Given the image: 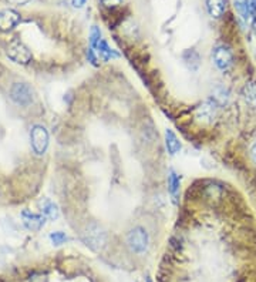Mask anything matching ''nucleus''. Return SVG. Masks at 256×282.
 <instances>
[{
  "label": "nucleus",
  "instance_id": "nucleus-1",
  "mask_svg": "<svg viewBox=\"0 0 256 282\" xmlns=\"http://www.w3.org/2000/svg\"><path fill=\"white\" fill-rule=\"evenodd\" d=\"M127 242L131 248V251L137 252V254H142L147 251L148 244H150V238H148V234L144 228H134L130 231L128 237H127Z\"/></svg>",
  "mask_w": 256,
  "mask_h": 282
},
{
  "label": "nucleus",
  "instance_id": "nucleus-2",
  "mask_svg": "<svg viewBox=\"0 0 256 282\" xmlns=\"http://www.w3.org/2000/svg\"><path fill=\"white\" fill-rule=\"evenodd\" d=\"M212 60L215 63V66L222 71L229 70L230 66L233 64V54L230 52V49L225 44L221 46H216L213 49V53H212Z\"/></svg>",
  "mask_w": 256,
  "mask_h": 282
},
{
  "label": "nucleus",
  "instance_id": "nucleus-3",
  "mask_svg": "<svg viewBox=\"0 0 256 282\" xmlns=\"http://www.w3.org/2000/svg\"><path fill=\"white\" fill-rule=\"evenodd\" d=\"M30 140H32V147L36 154H39V156L45 154L49 147V132L43 125H35L32 128Z\"/></svg>",
  "mask_w": 256,
  "mask_h": 282
},
{
  "label": "nucleus",
  "instance_id": "nucleus-4",
  "mask_svg": "<svg viewBox=\"0 0 256 282\" xmlns=\"http://www.w3.org/2000/svg\"><path fill=\"white\" fill-rule=\"evenodd\" d=\"M10 97L19 106H29L33 101V91L25 83H16L10 90Z\"/></svg>",
  "mask_w": 256,
  "mask_h": 282
},
{
  "label": "nucleus",
  "instance_id": "nucleus-5",
  "mask_svg": "<svg viewBox=\"0 0 256 282\" xmlns=\"http://www.w3.org/2000/svg\"><path fill=\"white\" fill-rule=\"evenodd\" d=\"M8 56H9V59H12L15 63H19V64H27L32 60L30 50L20 42H13V43L9 44Z\"/></svg>",
  "mask_w": 256,
  "mask_h": 282
},
{
  "label": "nucleus",
  "instance_id": "nucleus-6",
  "mask_svg": "<svg viewBox=\"0 0 256 282\" xmlns=\"http://www.w3.org/2000/svg\"><path fill=\"white\" fill-rule=\"evenodd\" d=\"M86 242L91 249L94 251H100L101 248L104 247L106 244V234L104 231L100 228L96 224H91L89 228H87V232H86Z\"/></svg>",
  "mask_w": 256,
  "mask_h": 282
},
{
  "label": "nucleus",
  "instance_id": "nucleus-7",
  "mask_svg": "<svg viewBox=\"0 0 256 282\" xmlns=\"http://www.w3.org/2000/svg\"><path fill=\"white\" fill-rule=\"evenodd\" d=\"M218 114V104L213 100H206L201 106L196 107L195 115L202 123H212Z\"/></svg>",
  "mask_w": 256,
  "mask_h": 282
},
{
  "label": "nucleus",
  "instance_id": "nucleus-8",
  "mask_svg": "<svg viewBox=\"0 0 256 282\" xmlns=\"http://www.w3.org/2000/svg\"><path fill=\"white\" fill-rule=\"evenodd\" d=\"M22 221L29 231H40L45 225V217L43 215L35 214V212L29 211V210H25L22 212Z\"/></svg>",
  "mask_w": 256,
  "mask_h": 282
},
{
  "label": "nucleus",
  "instance_id": "nucleus-9",
  "mask_svg": "<svg viewBox=\"0 0 256 282\" xmlns=\"http://www.w3.org/2000/svg\"><path fill=\"white\" fill-rule=\"evenodd\" d=\"M20 22V15L15 10H5L0 13V30L9 32L15 26H18Z\"/></svg>",
  "mask_w": 256,
  "mask_h": 282
},
{
  "label": "nucleus",
  "instance_id": "nucleus-10",
  "mask_svg": "<svg viewBox=\"0 0 256 282\" xmlns=\"http://www.w3.org/2000/svg\"><path fill=\"white\" fill-rule=\"evenodd\" d=\"M91 49L96 52L98 60H101V62H108V60H111V59H114V57H118V53H115L114 50H113L104 40H100L97 46H96V47H91Z\"/></svg>",
  "mask_w": 256,
  "mask_h": 282
},
{
  "label": "nucleus",
  "instance_id": "nucleus-11",
  "mask_svg": "<svg viewBox=\"0 0 256 282\" xmlns=\"http://www.w3.org/2000/svg\"><path fill=\"white\" fill-rule=\"evenodd\" d=\"M206 9L212 18L219 19L226 12V0H206Z\"/></svg>",
  "mask_w": 256,
  "mask_h": 282
},
{
  "label": "nucleus",
  "instance_id": "nucleus-12",
  "mask_svg": "<svg viewBox=\"0 0 256 282\" xmlns=\"http://www.w3.org/2000/svg\"><path fill=\"white\" fill-rule=\"evenodd\" d=\"M165 146H167V150L171 156H175L181 150V141L178 140L177 134L169 128L165 130Z\"/></svg>",
  "mask_w": 256,
  "mask_h": 282
},
{
  "label": "nucleus",
  "instance_id": "nucleus-13",
  "mask_svg": "<svg viewBox=\"0 0 256 282\" xmlns=\"http://www.w3.org/2000/svg\"><path fill=\"white\" fill-rule=\"evenodd\" d=\"M42 212H43V215H45L46 218H49V220L52 221L57 220L59 215H60L59 207L53 201H50V200H45L42 203Z\"/></svg>",
  "mask_w": 256,
  "mask_h": 282
},
{
  "label": "nucleus",
  "instance_id": "nucleus-14",
  "mask_svg": "<svg viewBox=\"0 0 256 282\" xmlns=\"http://www.w3.org/2000/svg\"><path fill=\"white\" fill-rule=\"evenodd\" d=\"M235 9L238 12L239 18L242 19L243 22H247L249 19H252L249 0H235Z\"/></svg>",
  "mask_w": 256,
  "mask_h": 282
},
{
  "label": "nucleus",
  "instance_id": "nucleus-15",
  "mask_svg": "<svg viewBox=\"0 0 256 282\" xmlns=\"http://www.w3.org/2000/svg\"><path fill=\"white\" fill-rule=\"evenodd\" d=\"M218 106H223V104H226L228 101H229V91H228V88L222 87H216L213 90V98H212Z\"/></svg>",
  "mask_w": 256,
  "mask_h": 282
},
{
  "label": "nucleus",
  "instance_id": "nucleus-16",
  "mask_svg": "<svg viewBox=\"0 0 256 282\" xmlns=\"http://www.w3.org/2000/svg\"><path fill=\"white\" fill-rule=\"evenodd\" d=\"M168 190L169 193L177 197L179 193V177L177 176L175 171H169V176H168Z\"/></svg>",
  "mask_w": 256,
  "mask_h": 282
},
{
  "label": "nucleus",
  "instance_id": "nucleus-17",
  "mask_svg": "<svg viewBox=\"0 0 256 282\" xmlns=\"http://www.w3.org/2000/svg\"><path fill=\"white\" fill-rule=\"evenodd\" d=\"M243 97L249 103L250 106L256 107V86L255 84H247L246 87L243 88Z\"/></svg>",
  "mask_w": 256,
  "mask_h": 282
},
{
  "label": "nucleus",
  "instance_id": "nucleus-18",
  "mask_svg": "<svg viewBox=\"0 0 256 282\" xmlns=\"http://www.w3.org/2000/svg\"><path fill=\"white\" fill-rule=\"evenodd\" d=\"M100 40H101L100 29L97 26H93L91 27V32H90V44H91V47H96Z\"/></svg>",
  "mask_w": 256,
  "mask_h": 282
},
{
  "label": "nucleus",
  "instance_id": "nucleus-19",
  "mask_svg": "<svg viewBox=\"0 0 256 282\" xmlns=\"http://www.w3.org/2000/svg\"><path fill=\"white\" fill-rule=\"evenodd\" d=\"M50 239L53 241L54 245H62V244H64L67 241V237H66V234L62 232V231H56V232H53L50 235Z\"/></svg>",
  "mask_w": 256,
  "mask_h": 282
},
{
  "label": "nucleus",
  "instance_id": "nucleus-20",
  "mask_svg": "<svg viewBox=\"0 0 256 282\" xmlns=\"http://www.w3.org/2000/svg\"><path fill=\"white\" fill-rule=\"evenodd\" d=\"M103 2V5L107 6V8H115V6H118L123 0H101Z\"/></svg>",
  "mask_w": 256,
  "mask_h": 282
},
{
  "label": "nucleus",
  "instance_id": "nucleus-21",
  "mask_svg": "<svg viewBox=\"0 0 256 282\" xmlns=\"http://www.w3.org/2000/svg\"><path fill=\"white\" fill-rule=\"evenodd\" d=\"M249 3H250V16L256 23V0H249Z\"/></svg>",
  "mask_w": 256,
  "mask_h": 282
},
{
  "label": "nucleus",
  "instance_id": "nucleus-22",
  "mask_svg": "<svg viewBox=\"0 0 256 282\" xmlns=\"http://www.w3.org/2000/svg\"><path fill=\"white\" fill-rule=\"evenodd\" d=\"M86 2H87V0H71V5H73L76 9H81V8L86 5Z\"/></svg>",
  "mask_w": 256,
  "mask_h": 282
},
{
  "label": "nucleus",
  "instance_id": "nucleus-23",
  "mask_svg": "<svg viewBox=\"0 0 256 282\" xmlns=\"http://www.w3.org/2000/svg\"><path fill=\"white\" fill-rule=\"evenodd\" d=\"M250 157H252L253 163L256 164V143L252 146V149H250Z\"/></svg>",
  "mask_w": 256,
  "mask_h": 282
},
{
  "label": "nucleus",
  "instance_id": "nucleus-24",
  "mask_svg": "<svg viewBox=\"0 0 256 282\" xmlns=\"http://www.w3.org/2000/svg\"><path fill=\"white\" fill-rule=\"evenodd\" d=\"M10 3H13V5H18V6H20V5H26L27 2H30V0H9Z\"/></svg>",
  "mask_w": 256,
  "mask_h": 282
}]
</instances>
